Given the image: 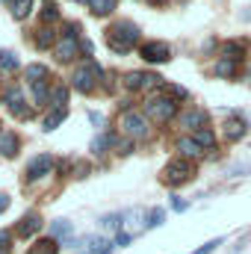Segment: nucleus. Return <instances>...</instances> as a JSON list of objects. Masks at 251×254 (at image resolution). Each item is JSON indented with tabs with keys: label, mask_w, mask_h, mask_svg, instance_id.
<instances>
[{
	"label": "nucleus",
	"mask_w": 251,
	"mask_h": 254,
	"mask_svg": "<svg viewBox=\"0 0 251 254\" xmlns=\"http://www.w3.org/2000/svg\"><path fill=\"white\" fill-rule=\"evenodd\" d=\"M130 148H133V139H125V142H119V151H122V154H130Z\"/></svg>",
	"instance_id": "nucleus-36"
},
{
	"label": "nucleus",
	"mask_w": 251,
	"mask_h": 254,
	"mask_svg": "<svg viewBox=\"0 0 251 254\" xmlns=\"http://www.w3.org/2000/svg\"><path fill=\"white\" fill-rule=\"evenodd\" d=\"M3 104L9 107V113H12L15 119H30V116H33V110L24 104V92H21V86H9V89L3 92Z\"/></svg>",
	"instance_id": "nucleus-6"
},
{
	"label": "nucleus",
	"mask_w": 251,
	"mask_h": 254,
	"mask_svg": "<svg viewBox=\"0 0 251 254\" xmlns=\"http://www.w3.org/2000/svg\"><path fill=\"white\" fill-rule=\"evenodd\" d=\"M30 12H33V0H15V3H12V15H15L18 21H24Z\"/></svg>",
	"instance_id": "nucleus-26"
},
{
	"label": "nucleus",
	"mask_w": 251,
	"mask_h": 254,
	"mask_svg": "<svg viewBox=\"0 0 251 254\" xmlns=\"http://www.w3.org/2000/svg\"><path fill=\"white\" fill-rule=\"evenodd\" d=\"M127 243H130V234H119L116 237V246H127Z\"/></svg>",
	"instance_id": "nucleus-38"
},
{
	"label": "nucleus",
	"mask_w": 251,
	"mask_h": 254,
	"mask_svg": "<svg viewBox=\"0 0 251 254\" xmlns=\"http://www.w3.org/2000/svg\"><path fill=\"white\" fill-rule=\"evenodd\" d=\"M51 169H54V157H51V154H42V157H36V160L27 166V181H39V178L51 175Z\"/></svg>",
	"instance_id": "nucleus-9"
},
{
	"label": "nucleus",
	"mask_w": 251,
	"mask_h": 254,
	"mask_svg": "<svg viewBox=\"0 0 251 254\" xmlns=\"http://www.w3.org/2000/svg\"><path fill=\"white\" fill-rule=\"evenodd\" d=\"M216 246H222V240H210V243H204L198 252H192V254H210V252H216Z\"/></svg>",
	"instance_id": "nucleus-32"
},
{
	"label": "nucleus",
	"mask_w": 251,
	"mask_h": 254,
	"mask_svg": "<svg viewBox=\"0 0 251 254\" xmlns=\"http://www.w3.org/2000/svg\"><path fill=\"white\" fill-rule=\"evenodd\" d=\"M6 207H9V195H0V213H3Z\"/></svg>",
	"instance_id": "nucleus-39"
},
{
	"label": "nucleus",
	"mask_w": 251,
	"mask_h": 254,
	"mask_svg": "<svg viewBox=\"0 0 251 254\" xmlns=\"http://www.w3.org/2000/svg\"><path fill=\"white\" fill-rule=\"evenodd\" d=\"M39 228H42V219H39V213H27V216L18 222L15 234H18L21 240H30V237H36V234H39Z\"/></svg>",
	"instance_id": "nucleus-12"
},
{
	"label": "nucleus",
	"mask_w": 251,
	"mask_h": 254,
	"mask_svg": "<svg viewBox=\"0 0 251 254\" xmlns=\"http://www.w3.org/2000/svg\"><path fill=\"white\" fill-rule=\"evenodd\" d=\"M51 231H54V237H57V240H68V237H71V222L60 219V222H54V228H51Z\"/></svg>",
	"instance_id": "nucleus-28"
},
{
	"label": "nucleus",
	"mask_w": 251,
	"mask_h": 254,
	"mask_svg": "<svg viewBox=\"0 0 251 254\" xmlns=\"http://www.w3.org/2000/svg\"><path fill=\"white\" fill-rule=\"evenodd\" d=\"M136 42H139V27H136L133 21H116V24L107 30V45H110L116 54L133 51Z\"/></svg>",
	"instance_id": "nucleus-1"
},
{
	"label": "nucleus",
	"mask_w": 251,
	"mask_h": 254,
	"mask_svg": "<svg viewBox=\"0 0 251 254\" xmlns=\"http://www.w3.org/2000/svg\"><path fill=\"white\" fill-rule=\"evenodd\" d=\"M243 57H246V42H228V45H225V60L240 63Z\"/></svg>",
	"instance_id": "nucleus-20"
},
{
	"label": "nucleus",
	"mask_w": 251,
	"mask_h": 254,
	"mask_svg": "<svg viewBox=\"0 0 251 254\" xmlns=\"http://www.w3.org/2000/svg\"><path fill=\"white\" fill-rule=\"evenodd\" d=\"M9 243H12V234H9V231H0V252H6Z\"/></svg>",
	"instance_id": "nucleus-34"
},
{
	"label": "nucleus",
	"mask_w": 251,
	"mask_h": 254,
	"mask_svg": "<svg viewBox=\"0 0 251 254\" xmlns=\"http://www.w3.org/2000/svg\"><path fill=\"white\" fill-rule=\"evenodd\" d=\"M65 101H68V86H63V83L51 86V104H48V107H54V110H63Z\"/></svg>",
	"instance_id": "nucleus-19"
},
{
	"label": "nucleus",
	"mask_w": 251,
	"mask_h": 254,
	"mask_svg": "<svg viewBox=\"0 0 251 254\" xmlns=\"http://www.w3.org/2000/svg\"><path fill=\"white\" fill-rule=\"evenodd\" d=\"M163 219H166V213H163V210H151V213H148L145 228H157V225H163Z\"/></svg>",
	"instance_id": "nucleus-31"
},
{
	"label": "nucleus",
	"mask_w": 251,
	"mask_h": 254,
	"mask_svg": "<svg viewBox=\"0 0 251 254\" xmlns=\"http://www.w3.org/2000/svg\"><path fill=\"white\" fill-rule=\"evenodd\" d=\"M148 3H160V0H148Z\"/></svg>",
	"instance_id": "nucleus-41"
},
{
	"label": "nucleus",
	"mask_w": 251,
	"mask_h": 254,
	"mask_svg": "<svg viewBox=\"0 0 251 254\" xmlns=\"http://www.w3.org/2000/svg\"><path fill=\"white\" fill-rule=\"evenodd\" d=\"M54 54H57V60H60V63H71V60L80 54V39H68V36H63V39L57 42Z\"/></svg>",
	"instance_id": "nucleus-10"
},
{
	"label": "nucleus",
	"mask_w": 251,
	"mask_h": 254,
	"mask_svg": "<svg viewBox=\"0 0 251 254\" xmlns=\"http://www.w3.org/2000/svg\"><path fill=\"white\" fill-rule=\"evenodd\" d=\"M119 219H122V216H107V219H104V228H113V231H116V228H119Z\"/></svg>",
	"instance_id": "nucleus-35"
},
{
	"label": "nucleus",
	"mask_w": 251,
	"mask_h": 254,
	"mask_svg": "<svg viewBox=\"0 0 251 254\" xmlns=\"http://www.w3.org/2000/svg\"><path fill=\"white\" fill-rule=\"evenodd\" d=\"M3 3H9V6H12V3H15V0H3Z\"/></svg>",
	"instance_id": "nucleus-40"
},
{
	"label": "nucleus",
	"mask_w": 251,
	"mask_h": 254,
	"mask_svg": "<svg viewBox=\"0 0 251 254\" xmlns=\"http://www.w3.org/2000/svg\"><path fill=\"white\" fill-rule=\"evenodd\" d=\"M192 178H195V163L192 160H184V157H175L163 169V184L166 187H181V184H189Z\"/></svg>",
	"instance_id": "nucleus-4"
},
{
	"label": "nucleus",
	"mask_w": 251,
	"mask_h": 254,
	"mask_svg": "<svg viewBox=\"0 0 251 254\" xmlns=\"http://www.w3.org/2000/svg\"><path fill=\"white\" fill-rule=\"evenodd\" d=\"M42 21H45V24H54V21H60V9H57L54 3H48V6L42 9Z\"/></svg>",
	"instance_id": "nucleus-30"
},
{
	"label": "nucleus",
	"mask_w": 251,
	"mask_h": 254,
	"mask_svg": "<svg viewBox=\"0 0 251 254\" xmlns=\"http://www.w3.org/2000/svg\"><path fill=\"white\" fill-rule=\"evenodd\" d=\"M178 122H181V127H187V130H195V133H198V130L207 127V113H204V110H184Z\"/></svg>",
	"instance_id": "nucleus-11"
},
{
	"label": "nucleus",
	"mask_w": 251,
	"mask_h": 254,
	"mask_svg": "<svg viewBox=\"0 0 251 254\" xmlns=\"http://www.w3.org/2000/svg\"><path fill=\"white\" fill-rule=\"evenodd\" d=\"M30 89H33V104H36V107H48V104H51V86H48V80L33 83Z\"/></svg>",
	"instance_id": "nucleus-15"
},
{
	"label": "nucleus",
	"mask_w": 251,
	"mask_h": 254,
	"mask_svg": "<svg viewBox=\"0 0 251 254\" xmlns=\"http://www.w3.org/2000/svg\"><path fill=\"white\" fill-rule=\"evenodd\" d=\"M178 151H181V157H184V160H195V157H201V148H198V142H195L192 136L178 139Z\"/></svg>",
	"instance_id": "nucleus-16"
},
{
	"label": "nucleus",
	"mask_w": 251,
	"mask_h": 254,
	"mask_svg": "<svg viewBox=\"0 0 251 254\" xmlns=\"http://www.w3.org/2000/svg\"><path fill=\"white\" fill-rule=\"evenodd\" d=\"M24 77L30 80V86H33V83H42V80L48 77V68H45V65H39V63H33V65H27V68H24Z\"/></svg>",
	"instance_id": "nucleus-22"
},
{
	"label": "nucleus",
	"mask_w": 251,
	"mask_h": 254,
	"mask_svg": "<svg viewBox=\"0 0 251 254\" xmlns=\"http://www.w3.org/2000/svg\"><path fill=\"white\" fill-rule=\"evenodd\" d=\"M60 252V246H57V240H42V243H36L30 254H57Z\"/></svg>",
	"instance_id": "nucleus-27"
},
{
	"label": "nucleus",
	"mask_w": 251,
	"mask_h": 254,
	"mask_svg": "<svg viewBox=\"0 0 251 254\" xmlns=\"http://www.w3.org/2000/svg\"><path fill=\"white\" fill-rule=\"evenodd\" d=\"M145 113L148 119H154L157 125H166L178 116V101L172 95H157V98H148L145 101Z\"/></svg>",
	"instance_id": "nucleus-2"
},
{
	"label": "nucleus",
	"mask_w": 251,
	"mask_h": 254,
	"mask_svg": "<svg viewBox=\"0 0 251 254\" xmlns=\"http://www.w3.org/2000/svg\"><path fill=\"white\" fill-rule=\"evenodd\" d=\"M116 3H119V0H86V6H89L95 15H110V12L116 9Z\"/></svg>",
	"instance_id": "nucleus-24"
},
{
	"label": "nucleus",
	"mask_w": 251,
	"mask_h": 254,
	"mask_svg": "<svg viewBox=\"0 0 251 254\" xmlns=\"http://www.w3.org/2000/svg\"><path fill=\"white\" fill-rule=\"evenodd\" d=\"M172 207H175V210L181 213V210H187L189 204H187V201H181V198H175V201H172Z\"/></svg>",
	"instance_id": "nucleus-37"
},
{
	"label": "nucleus",
	"mask_w": 251,
	"mask_h": 254,
	"mask_svg": "<svg viewBox=\"0 0 251 254\" xmlns=\"http://www.w3.org/2000/svg\"><path fill=\"white\" fill-rule=\"evenodd\" d=\"M0 254H9V252H0Z\"/></svg>",
	"instance_id": "nucleus-42"
},
{
	"label": "nucleus",
	"mask_w": 251,
	"mask_h": 254,
	"mask_svg": "<svg viewBox=\"0 0 251 254\" xmlns=\"http://www.w3.org/2000/svg\"><path fill=\"white\" fill-rule=\"evenodd\" d=\"M213 74H216V77H222V80H225V77H234V74H237V63H231V60H225V57H222L219 63L213 65Z\"/></svg>",
	"instance_id": "nucleus-25"
},
{
	"label": "nucleus",
	"mask_w": 251,
	"mask_h": 254,
	"mask_svg": "<svg viewBox=\"0 0 251 254\" xmlns=\"http://www.w3.org/2000/svg\"><path fill=\"white\" fill-rule=\"evenodd\" d=\"M65 119H68V110H51V113H48V116H45V122H42V130H45V133H51V130H57V127L63 125Z\"/></svg>",
	"instance_id": "nucleus-17"
},
{
	"label": "nucleus",
	"mask_w": 251,
	"mask_h": 254,
	"mask_svg": "<svg viewBox=\"0 0 251 254\" xmlns=\"http://www.w3.org/2000/svg\"><path fill=\"white\" fill-rule=\"evenodd\" d=\"M0 68H3V71H15V68H18V57H15L12 51H3V54H0Z\"/></svg>",
	"instance_id": "nucleus-29"
},
{
	"label": "nucleus",
	"mask_w": 251,
	"mask_h": 254,
	"mask_svg": "<svg viewBox=\"0 0 251 254\" xmlns=\"http://www.w3.org/2000/svg\"><path fill=\"white\" fill-rule=\"evenodd\" d=\"M113 145H116V136H113V133H101V136L92 139V154L101 157V154H107V148H113Z\"/></svg>",
	"instance_id": "nucleus-18"
},
{
	"label": "nucleus",
	"mask_w": 251,
	"mask_h": 254,
	"mask_svg": "<svg viewBox=\"0 0 251 254\" xmlns=\"http://www.w3.org/2000/svg\"><path fill=\"white\" fill-rule=\"evenodd\" d=\"M251 172V163H237V166H231V175H249Z\"/></svg>",
	"instance_id": "nucleus-33"
},
{
	"label": "nucleus",
	"mask_w": 251,
	"mask_h": 254,
	"mask_svg": "<svg viewBox=\"0 0 251 254\" xmlns=\"http://www.w3.org/2000/svg\"><path fill=\"white\" fill-rule=\"evenodd\" d=\"M139 57L145 60V63H169L172 57H169V45H163V42H145L142 48H139Z\"/></svg>",
	"instance_id": "nucleus-8"
},
{
	"label": "nucleus",
	"mask_w": 251,
	"mask_h": 254,
	"mask_svg": "<svg viewBox=\"0 0 251 254\" xmlns=\"http://www.w3.org/2000/svg\"><path fill=\"white\" fill-rule=\"evenodd\" d=\"M192 139L198 142V148H201V151H204V148H207V151H213V148H216V136H213V130H210V127L198 130V133H195Z\"/></svg>",
	"instance_id": "nucleus-21"
},
{
	"label": "nucleus",
	"mask_w": 251,
	"mask_h": 254,
	"mask_svg": "<svg viewBox=\"0 0 251 254\" xmlns=\"http://www.w3.org/2000/svg\"><path fill=\"white\" fill-rule=\"evenodd\" d=\"M36 45H39L42 51H48V48H57V33H54L51 27L39 30V36H36Z\"/></svg>",
	"instance_id": "nucleus-23"
},
{
	"label": "nucleus",
	"mask_w": 251,
	"mask_h": 254,
	"mask_svg": "<svg viewBox=\"0 0 251 254\" xmlns=\"http://www.w3.org/2000/svg\"><path fill=\"white\" fill-rule=\"evenodd\" d=\"M119 125H122V133H125L127 139H145V136L151 133L148 119H145L142 113H130V110H127L125 116L119 119Z\"/></svg>",
	"instance_id": "nucleus-5"
},
{
	"label": "nucleus",
	"mask_w": 251,
	"mask_h": 254,
	"mask_svg": "<svg viewBox=\"0 0 251 254\" xmlns=\"http://www.w3.org/2000/svg\"><path fill=\"white\" fill-rule=\"evenodd\" d=\"M154 86H163V77H157V74H142V71H130V74H125V89H130V92L154 89Z\"/></svg>",
	"instance_id": "nucleus-7"
},
{
	"label": "nucleus",
	"mask_w": 251,
	"mask_h": 254,
	"mask_svg": "<svg viewBox=\"0 0 251 254\" xmlns=\"http://www.w3.org/2000/svg\"><path fill=\"white\" fill-rule=\"evenodd\" d=\"M246 130H249V127H246V122H243L240 116H234V119L225 125V136H228V142H240V139L246 136Z\"/></svg>",
	"instance_id": "nucleus-14"
},
{
	"label": "nucleus",
	"mask_w": 251,
	"mask_h": 254,
	"mask_svg": "<svg viewBox=\"0 0 251 254\" xmlns=\"http://www.w3.org/2000/svg\"><path fill=\"white\" fill-rule=\"evenodd\" d=\"M0 154L3 157H15L18 154V136L12 130H0Z\"/></svg>",
	"instance_id": "nucleus-13"
},
{
	"label": "nucleus",
	"mask_w": 251,
	"mask_h": 254,
	"mask_svg": "<svg viewBox=\"0 0 251 254\" xmlns=\"http://www.w3.org/2000/svg\"><path fill=\"white\" fill-rule=\"evenodd\" d=\"M98 80H104V68L89 60V63H83L74 74H71V89H77V92L86 95V92H92V89L98 86Z\"/></svg>",
	"instance_id": "nucleus-3"
}]
</instances>
